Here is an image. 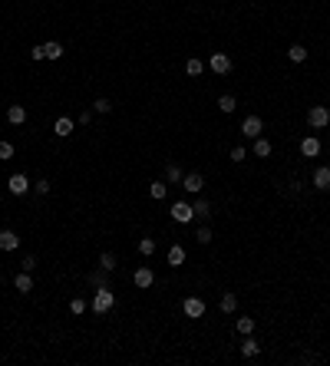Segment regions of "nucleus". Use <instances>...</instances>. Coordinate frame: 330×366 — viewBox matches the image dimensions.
<instances>
[{
    "label": "nucleus",
    "mask_w": 330,
    "mask_h": 366,
    "mask_svg": "<svg viewBox=\"0 0 330 366\" xmlns=\"http://www.w3.org/2000/svg\"><path fill=\"white\" fill-rule=\"evenodd\" d=\"M112 307H116V294L109 291V287H96V297H93V313H109Z\"/></svg>",
    "instance_id": "1"
},
{
    "label": "nucleus",
    "mask_w": 330,
    "mask_h": 366,
    "mask_svg": "<svg viewBox=\"0 0 330 366\" xmlns=\"http://www.w3.org/2000/svg\"><path fill=\"white\" fill-rule=\"evenodd\" d=\"M307 122H311V129H327V125H330V109H327V106H311Z\"/></svg>",
    "instance_id": "2"
},
{
    "label": "nucleus",
    "mask_w": 330,
    "mask_h": 366,
    "mask_svg": "<svg viewBox=\"0 0 330 366\" xmlns=\"http://www.w3.org/2000/svg\"><path fill=\"white\" fill-rule=\"evenodd\" d=\"M182 310H185V317L198 320V317H205V300L201 297H185L182 300Z\"/></svg>",
    "instance_id": "3"
},
{
    "label": "nucleus",
    "mask_w": 330,
    "mask_h": 366,
    "mask_svg": "<svg viewBox=\"0 0 330 366\" xmlns=\"http://www.w3.org/2000/svg\"><path fill=\"white\" fill-rule=\"evenodd\" d=\"M208 66H212V73L224 76V73H231V56L228 53H212L208 56Z\"/></svg>",
    "instance_id": "4"
},
{
    "label": "nucleus",
    "mask_w": 330,
    "mask_h": 366,
    "mask_svg": "<svg viewBox=\"0 0 330 366\" xmlns=\"http://www.w3.org/2000/svg\"><path fill=\"white\" fill-rule=\"evenodd\" d=\"M7 192L10 195H27L30 192V178H27V175H10V178H7Z\"/></svg>",
    "instance_id": "5"
},
{
    "label": "nucleus",
    "mask_w": 330,
    "mask_h": 366,
    "mask_svg": "<svg viewBox=\"0 0 330 366\" xmlns=\"http://www.w3.org/2000/svg\"><path fill=\"white\" fill-rule=\"evenodd\" d=\"M241 132H244V139H258L264 132V122H261V116H248L241 122Z\"/></svg>",
    "instance_id": "6"
},
{
    "label": "nucleus",
    "mask_w": 330,
    "mask_h": 366,
    "mask_svg": "<svg viewBox=\"0 0 330 366\" xmlns=\"http://www.w3.org/2000/svg\"><path fill=\"white\" fill-rule=\"evenodd\" d=\"M172 218H175L179 224H188V221L195 218V211H192L188 201H175V205H172Z\"/></svg>",
    "instance_id": "7"
},
{
    "label": "nucleus",
    "mask_w": 330,
    "mask_h": 366,
    "mask_svg": "<svg viewBox=\"0 0 330 366\" xmlns=\"http://www.w3.org/2000/svg\"><path fill=\"white\" fill-rule=\"evenodd\" d=\"M132 280H136L139 291H145V287H152V280H156V274H152V267H136V274H132Z\"/></svg>",
    "instance_id": "8"
},
{
    "label": "nucleus",
    "mask_w": 330,
    "mask_h": 366,
    "mask_svg": "<svg viewBox=\"0 0 330 366\" xmlns=\"http://www.w3.org/2000/svg\"><path fill=\"white\" fill-rule=\"evenodd\" d=\"M182 188H185V192H192V195H198L201 188H205V178H201L198 172H192V175H185V178H182Z\"/></svg>",
    "instance_id": "9"
},
{
    "label": "nucleus",
    "mask_w": 330,
    "mask_h": 366,
    "mask_svg": "<svg viewBox=\"0 0 330 366\" xmlns=\"http://www.w3.org/2000/svg\"><path fill=\"white\" fill-rule=\"evenodd\" d=\"M314 185H317L320 192H330V165L314 168Z\"/></svg>",
    "instance_id": "10"
},
{
    "label": "nucleus",
    "mask_w": 330,
    "mask_h": 366,
    "mask_svg": "<svg viewBox=\"0 0 330 366\" xmlns=\"http://www.w3.org/2000/svg\"><path fill=\"white\" fill-rule=\"evenodd\" d=\"M300 155H307V159L320 155V139H317V136H307L304 142H300Z\"/></svg>",
    "instance_id": "11"
},
{
    "label": "nucleus",
    "mask_w": 330,
    "mask_h": 366,
    "mask_svg": "<svg viewBox=\"0 0 330 366\" xmlns=\"http://www.w3.org/2000/svg\"><path fill=\"white\" fill-rule=\"evenodd\" d=\"M17 248H20V238L10 228H4L0 231V251H17Z\"/></svg>",
    "instance_id": "12"
},
{
    "label": "nucleus",
    "mask_w": 330,
    "mask_h": 366,
    "mask_svg": "<svg viewBox=\"0 0 330 366\" xmlns=\"http://www.w3.org/2000/svg\"><path fill=\"white\" fill-rule=\"evenodd\" d=\"M53 132H56V136H60V139L73 136V119H69V116H60V119H56V122H53Z\"/></svg>",
    "instance_id": "13"
},
{
    "label": "nucleus",
    "mask_w": 330,
    "mask_h": 366,
    "mask_svg": "<svg viewBox=\"0 0 330 366\" xmlns=\"http://www.w3.org/2000/svg\"><path fill=\"white\" fill-rule=\"evenodd\" d=\"M258 353H261V343L251 340V333H248V336H244V343H241V356H244V360H255Z\"/></svg>",
    "instance_id": "14"
},
{
    "label": "nucleus",
    "mask_w": 330,
    "mask_h": 366,
    "mask_svg": "<svg viewBox=\"0 0 330 366\" xmlns=\"http://www.w3.org/2000/svg\"><path fill=\"white\" fill-rule=\"evenodd\" d=\"M13 287H17L20 294H30L33 291V274H27V271H20L17 277H13Z\"/></svg>",
    "instance_id": "15"
},
{
    "label": "nucleus",
    "mask_w": 330,
    "mask_h": 366,
    "mask_svg": "<svg viewBox=\"0 0 330 366\" xmlns=\"http://www.w3.org/2000/svg\"><path fill=\"white\" fill-rule=\"evenodd\" d=\"M185 264V248L182 244H172L168 248V267H182Z\"/></svg>",
    "instance_id": "16"
},
{
    "label": "nucleus",
    "mask_w": 330,
    "mask_h": 366,
    "mask_svg": "<svg viewBox=\"0 0 330 366\" xmlns=\"http://www.w3.org/2000/svg\"><path fill=\"white\" fill-rule=\"evenodd\" d=\"M192 211H195V218H198V221H212V205H208L205 198H198V201H195Z\"/></svg>",
    "instance_id": "17"
},
{
    "label": "nucleus",
    "mask_w": 330,
    "mask_h": 366,
    "mask_svg": "<svg viewBox=\"0 0 330 366\" xmlns=\"http://www.w3.org/2000/svg\"><path fill=\"white\" fill-rule=\"evenodd\" d=\"M106 274H109V271H103V267H99V271H89V274H86V284H89V287H109Z\"/></svg>",
    "instance_id": "18"
},
{
    "label": "nucleus",
    "mask_w": 330,
    "mask_h": 366,
    "mask_svg": "<svg viewBox=\"0 0 330 366\" xmlns=\"http://www.w3.org/2000/svg\"><path fill=\"white\" fill-rule=\"evenodd\" d=\"M23 119H27V109H23V106H7V122L20 125Z\"/></svg>",
    "instance_id": "19"
},
{
    "label": "nucleus",
    "mask_w": 330,
    "mask_h": 366,
    "mask_svg": "<svg viewBox=\"0 0 330 366\" xmlns=\"http://www.w3.org/2000/svg\"><path fill=\"white\" fill-rule=\"evenodd\" d=\"M255 155H258V159H268V155H271V139H264V136L255 139Z\"/></svg>",
    "instance_id": "20"
},
{
    "label": "nucleus",
    "mask_w": 330,
    "mask_h": 366,
    "mask_svg": "<svg viewBox=\"0 0 330 366\" xmlns=\"http://www.w3.org/2000/svg\"><path fill=\"white\" fill-rule=\"evenodd\" d=\"M235 330H238L241 336L255 333V320H251V317H238V320H235Z\"/></svg>",
    "instance_id": "21"
},
{
    "label": "nucleus",
    "mask_w": 330,
    "mask_h": 366,
    "mask_svg": "<svg viewBox=\"0 0 330 366\" xmlns=\"http://www.w3.org/2000/svg\"><path fill=\"white\" fill-rule=\"evenodd\" d=\"M221 310H224V313H235V310H238V294H231V291L221 294Z\"/></svg>",
    "instance_id": "22"
},
{
    "label": "nucleus",
    "mask_w": 330,
    "mask_h": 366,
    "mask_svg": "<svg viewBox=\"0 0 330 366\" xmlns=\"http://www.w3.org/2000/svg\"><path fill=\"white\" fill-rule=\"evenodd\" d=\"M287 60H291V63H304V60H307V50H304L300 43H294L291 50H287Z\"/></svg>",
    "instance_id": "23"
},
{
    "label": "nucleus",
    "mask_w": 330,
    "mask_h": 366,
    "mask_svg": "<svg viewBox=\"0 0 330 366\" xmlns=\"http://www.w3.org/2000/svg\"><path fill=\"white\" fill-rule=\"evenodd\" d=\"M139 254L152 257V254H156V241H152V238H139Z\"/></svg>",
    "instance_id": "24"
},
{
    "label": "nucleus",
    "mask_w": 330,
    "mask_h": 366,
    "mask_svg": "<svg viewBox=\"0 0 330 366\" xmlns=\"http://www.w3.org/2000/svg\"><path fill=\"white\" fill-rule=\"evenodd\" d=\"M185 73H188V76H201V73H205V63H201V60H195V56H192V60L185 63Z\"/></svg>",
    "instance_id": "25"
},
{
    "label": "nucleus",
    "mask_w": 330,
    "mask_h": 366,
    "mask_svg": "<svg viewBox=\"0 0 330 366\" xmlns=\"http://www.w3.org/2000/svg\"><path fill=\"white\" fill-rule=\"evenodd\" d=\"M218 109H221V112H235V109H238L235 96H228V93H224V96H218Z\"/></svg>",
    "instance_id": "26"
},
{
    "label": "nucleus",
    "mask_w": 330,
    "mask_h": 366,
    "mask_svg": "<svg viewBox=\"0 0 330 366\" xmlns=\"http://www.w3.org/2000/svg\"><path fill=\"white\" fill-rule=\"evenodd\" d=\"M43 53H46V60H60L63 56V43H43Z\"/></svg>",
    "instance_id": "27"
},
{
    "label": "nucleus",
    "mask_w": 330,
    "mask_h": 366,
    "mask_svg": "<svg viewBox=\"0 0 330 366\" xmlns=\"http://www.w3.org/2000/svg\"><path fill=\"white\" fill-rule=\"evenodd\" d=\"M165 181H152V185H149V195H152V198H156V201H162L165 198Z\"/></svg>",
    "instance_id": "28"
},
{
    "label": "nucleus",
    "mask_w": 330,
    "mask_h": 366,
    "mask_svg": "<svg viewBox=\"0 0 330 366\" xmlns=\"http://www.w3.org/2000/svg\"><path fill=\"white\" fill-rule=\"evenodd\" d=\"M195 241H198V244H212V228H208V224H201V228L195 231Z\"/></svg>",
    "instance_id": "29"
},
{
    "label": "nucleus",
    "mask_w": 330,
    "mask_h": 366,
    "mask_svg": "<svg viewBox=\"0 0 330 366\" xmlns=\"http://www.w3.org/2000/svg\"><path fill=\"white\" fill-rule=\"evenodd\" d=\"M93 112H99V116H106V112H112V102L106 99V96H99V99L93 102Z\"/></svg>",
    "instance_id": "30"
},
{
    "label": "nucleus",
    "mask_w": 330,
    "mask_h": 366,
    "mask_svg": "<svg viewBox=\"0 0 330 366\" xmlns=\"http://www.w3.org/2000/svg\"><path fill=\"white\" fill-rule=\"evenodd\" d=\"M99 267H103V271H116V254H109V251H106V254H99Z\"/></svg>",
    "instance_id": "31"
},
{
    "label": "nucleus",
    "mask_w": 330,
    "mask_h": 366,
    "mask_svg": "<svg viewBox=\"0 0 330 366\" xmlns=\"http://www.w3.org/2000/svg\"><path fill=\"white\" fill-rule=\"evenodd\" d=\"M69 313H76V317L86 313V300H83V297H73V300H69Z\"/></svg>",
    "instance_id": "32"
},
{
    "label": "nucleus",
    "mask_w": 330,
    "mask_h": 366,
    "mask_svg": "<svg viewBox=\"0 0 330 366\" xmlns=\"http://www.w3.org/2000/svg\"><path fill=\"white\" fill-rule=\"evenodd\" d=\"M165 178H168V181H182L185 175H182V168H179V165H168V168H165Z\"/></svg>",
    "instance_id": "33"
},
{
    "label": "nucleus",
    "mask_w": 330,
    "mask_h": 366,
    "mask_svg": "<svg viewBox=\"0 0 330 366\" xmlns=\"http://www.w3.org/2000/svg\"><path fill=\"white\" fill-rule=\"evenodd\" d=\"M20 271H27V274H33V271H37V257H33V254H27V257H23V261H20Z\"/></svg>",
    "instance_id": "34"
},
{
    "label": "nucleus",
    "mask_w": 330,
    "mask_h": 366,
    "mask_svg": "<svg viewBox=\"0 0 330 366\" xmlns=\"http://www.w3.org/2000/svg\"><path fill=\"white\" fill-rule=\"evenodd\" d=\"M244 159H248L244 145H235V149H231V162H244Z\"/></svg>",
    "instance_id": "35"
},
{
    "label": "nucleus",
    "mask_w": 330,
    "mask_h": 366,
    "mask_svg": "<svg viewBox=\"0 0 330 366\" xmlns=\"http://www.w3.org/2000/svg\"><path fill=\"white\" fill-rule=\"evenodd\" d=\"M33 192H37V195H50V181H46V178H40L37 185H33Z\"/></svg>",
    "instance_id": "36"
},
{
    "label": "nucleus",
    "mask_w": 330,
    "mask_h": 366,
    "mask_svg": "<svg viewBox=\"0 0 330 366\" xmlns=\"http://www.w3.org/2000/svg\"><path fill=\"white\" fill-rule=\"evenodd\" d=\"M0 159H13V145L10 142H0Z\"/></svg>",
    "instance_id": "37"
},
{
    "label": "nucleus",
    "mask_w": 330,
    "mask_h": 366,
    "mask_svg": "<svg viewBox=\"0 0 330 366\" xmlns=\"http://www.w3.org/2000/svg\"><path fill=\"white\" fill-rule=\"evenodd\" d=\"M80 122H83V125L93 122V109H83V112H80Z\"/></svg>",
    "instance_id": "38"
},
{
    "label": "nucleus",
    "mask_w": 330,
    "mask_h": 366,
    "mask_svg": "<svg viewBox=\"0 0 330 366\" xmlns=\"http://www.w3.org/2000/svg\"><path fill=\"white\" fill-rule=\"evenodd\" d=\"M30 56H33V63H40V60H46V53H43V46H33V53H30Z\"/></svg>",
    "instance_id": "39"
}]
</instances>
